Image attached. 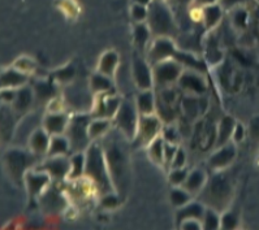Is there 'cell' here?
I'll use <instances>...</instances> for the list:
<instances>
[{
	"instance_id": "1",
	"label": "cell",
	"mask_w": 259,
	"mask_h": 230,
	"mask_svg": "<svg viewBox=\"0 0 259 230\" xmlns=\"http://www.w3.org/2000/svg\"><path fill=\"white\" fill-rule=\"evenodd\" d=\"M85 156V176L94 183L99 194L104 195L113 193L115 189H113L103 149L97 143H92L86 149Z\"/></svg>"
},
{
	"instance_id": "2",
	"label": "cell",
	"mask_w": 259,
	"mask_h": 230,
	"mask_svg": "<svg viewBox=\"0 0 259 230\" xmlns=\"http://www.w3.org/2000/svg\"><path fill=\"white\" fill-rule=\"evenodd\" d=\"M151 34L155 36H174L177 33L176 22L174 20L172 12L163 0H154L149 6V16H147Z\"/></svg>"
},
{
	"instance_id": "3",
	"label": "cell",
	"mask_w": 259,
	"mask_h": 230,
	"mask_svg": "<svg viewBox=\"0 0 259 230\" xmlns=\"http://www.w3.org/2000/svg\"><path fill=\"white\" fill-rule=\"evenodd\" d=\"M106 154L107 165L110 170L111 179H112L113 188H124L126 183V172H128V161L125 158L124 152L115 142L111 143L110 147L104 151Z\"/></svg>"
},
{
	"instance_id": "4",
	"label": "cell",
	"mask_w": 259,
	"mask_h": 230,
	"mask_svg": "<svg viewBox=\"0 0 259 230\" xmlns=\"http://www.w3.org/2000/svg\"><path fill=\"white\" fill-rule=\"evenodd\" d=\"M113 120L120 133H122L125 138L135 141L138 130V121H140V112H138L137 106L132 104L131 102L122 100L121 106Z\"/></svg>"
},
{
	"instance_id": "5",
	"label": "cell",
	"mask_w": 259,
	"mask_h": 230,
	"mask_svg": "<svg viewBox=\"0 0 259 230\" xmlns=\"http://www.w3.org/2000/svg\"><path fill=\"white\" fill-rule=\"evenodd\" d=\"M34 156L35 154H26L20 150H11L4 156V164L13 179L19 183L24 182V177L29 169H31V165L34 163Z\"/></svg>"
},
{
	"instance_id": "6",
	"label": "cell",
	"mask_w": 259,
	"mask_h": 230,
	"mask_svg": "<svg viewBox=\"0 0 259 230\" xmlns=\"http://www.w3.org/2000/svg\"><path fill=\"white\" fill-rule=\"evenodd\" d=\"M163 125L162 118L154 115H140V121H138L137 135L135 138L136 146H149L150 143L155 141L162 133Z\"/></svg>"
},
{
	"instance_id": "7",
	"label": "cell",
	"mask_w": 259,
	"mask_h": 230,
	"mask_svg": "<svg viewBox=\"0 0 259 230\" xmlns=\"http://www.w3.org/2000/svg\"><path fill=\"white\" fill-rule=\"evenodd\" d=\"M89 118L83 115H78L69 121L67 127V138L69 140L70 147L73 151H79L83 149H88L90 146V136L88 133Z\"/></svg>"
},
{
	"instance_id": "8",
	"label": "cell",
	"mask_w": 259,
	"mask_h": 230,
	"mask_svg": "<svg viewBox=\"0 0 259 230\" xmlns=\"http://www.w3.org/2000/svg\"><path fill=\"white\" fill-rule=\"evenodd\" d=\"M154 82L159 86H167L172 82L179 81L183 74V65L175 59L159 61L153 67Z\"/></svg>"
},
{
	"instance_id": "9",
	"label": "cell",
	"mask_w": 259,
	"mask_h": 230,
	"mask_svg": "<svg viewBox=\"0 0 259 230\" xmlns=\"http://www.w3.org/2000/svg\"><path fill=\"white\" fill-rule=\"evenodd\" d=\"M38 170L49 173L51 178L64 179L69 176L70 172V159L65 155L61 156H47V159L40 164L39 167L35 168Z\"/></svg>"
},
{
	"instance_id": "10",
	"label": "cell",
	"mask_w": 259,
	"mask_h": 230,
	"mask_svg": "<svg viewBox=\"0 0 259 230\" xmlns=\"http://www.w3.org/2000/svg\"><path fill=\"white\" fill-rule=\"evenodd\" d=\"M176 52V47L169 36H156V39L150 47L149 61L154 65L159 61L174 59Z\"/></svg>"
},
{
	"instance_id": "11",
	"label": "cell",
	"mask_w": 259,
	"mask_h": 230,
	"mask_svg": "<svg viewBox=\"0 0 259 230\" xmlns=\"http://www.w3.org/2000/svg\"><path fill=\"white\" fill-rule=\"evenodd\" d=\"M50 181H51V177L49 173L38 169H29L24 177L25 188L31 199L42 194L43 190L49 186Z\"/></svg>"
},
{
	"instance_id": "12",
	"label": "cell",
	"mask_w": 259,
	"mask_h": 230,
	"mask_svg": "<svg viewBox=\"0 0 259 230\" xmlns=\"http://www.w3.org/2000/svg\"><path fill=\"white\" fill-rule=\"evenodd\" d=\"M133 78H135L136 86L142 91L151 90L155 83L153 69L150 68L149 63L138 56L133 59Z\"/></svg>"
},
{
	"instance_id": "13",
	"label": "cell",
	"mask_w": 259,
	"mask_h": 230,
	"mask_svg": "<svg viewBox=\"0 0 259 230\" xmlns=\"http://www.w3.org/2000/svg\"><path fill=\"white\" fill-rule=\"evenodd\" d=\"M231 186L224 176H215L210 182L207 190V198L213 206H222L231 197Z\"/></svg>"
},
{
	"instance_id": "14",
	"label": "cell",
	"mask_w": 259,
	"mask_h": 230,
	"mask_svg": "<svg viewBox=\"0 0 259 230\" xmlns=\"http://www.w3.org/2000/svg\"><path fill=\"white\" fill-rule=\"evenodd\" d=\"M98 104H94V113L95 117L103 118H113L121 106L122 100L119 97L113 94H102L98 95Z\"/></svg>"
},
{
	"instance_id": "15",
	"label": "cell",
	"mask_w": 259,
	"mask_h": 230,
	"mask_svg": "<svg viewBox=\"0 0 259 230\" xmlns=\"http://www.w3.org/2000/svg\"><path fill=\"white\" fill-rule=\"evenodd\" d=\"M65 100L72 108L78 112H85L86 109L94 106L90 99L89 91H86L81 86H69L68 90H65Z\"/></svg>"
},
{
	"instance_id": "16",
	"label": "cell",
	"mask_w": 259,
	"mask_h": 230,
	"mask_svg": "<svg viewBox=\"0 0 259 230\" xmlns=\"http://www.w3.org/2000/svg\"><path fill=\"white\" fill-rule=\"evenodd\" d=\"M69 125L67 115L63 112L49 113L43 118V129L50 134V135H61L67 131V127Z\"/></svg>"
},
{
	"instance_id": "17",
	"label": "cell",
	"mask_w": 259,
	"mask_h": 230,
	"mask_svg": "<svg viewBox=\"0 0 259 230\" xmlns=\"http://www.w3.org/2000/svg\"><path fill=\"white\" fill-rule=\"evenodd\" d=\"M29 81V74L21 72V70L13 68L3 70L2 74V88H19L24 87Z\"/></svg>"
},
{
	"instance_id": "18",
	"label": "cell",
	"mask_w": 259,
	"mask_h": 230,
	"mask_svg": "<svg viewBox=\"0 0 259 230\" xmlns=\"http://www.w3.org/2000/svg\"><path fill=\"white\" fill-rule=\"evenodd\" d=\"M50 142H51V135L47 133L43 127L35 129L29 136V147L33 154L37 156L39 155H46L50 149Z\"/></svg>"
},
{
	"instance_id": "19",
	"label": "cell",
	"mask_w": 259,
	"mask_h": 230,
	"mask_svg": "<svg viewBox=\"0 0 259 230\" xmlns=\"http://www.w3.org/2000/svg\"><path fill=\"white\" fill-rule=\"evenodd\" d=\"M199 72H184L179 78V83L183 88L188 90L192 94H203L206 91V82L198 74Z\"/></svg>"
},
{
	"instance_id": "20",
	"label": "cell",
	"mask_w": 259,
	"mask_h": 230,
	"mask_svg": "<svg viewBox=\"0 0 259 230\" xmlns=\"http://www.w3.org/2000/svg\"><path fill=\"white\" fill-rule=\"evenodd\" d=\"M236 156V150L232 146H223L219 147L215 154L212 155L208 160V164L212 169H223V168L228 167L229 164L233 161Z\"/></svg>"
},
{
	"instance_id": "21",
	"label": "cell",
	"mask_w": 259,
	"mask_h": 230,
	"mask_svg": "<svg viewBox=\"0 0 259 230\" xmlns=\"http://www.w3.org/2000/svg\"><path fill=\"white\" fill-rule=\"evenodd\" d=\"M89 88L95 95L108 94L113 88L112 78L108 76H104V74H102L99 72L94 73L90 77V81H89Z\"/></svg>"
},
{
	"instance_id": "22",
	"label": "cell",
	"mask_w": 259,
	"mask_h": 230,
	"mask_svg": "<svg viewBox=\"0 0 259 230\" xmlns=\"http://www.w3.org/2000/svg\"><path fill=\"white\" fill-rule=\"evenodd\" d=\"M119 55L115 51H106L101 56V60L98 64V72L112 78L119 67Z\"/></svg>"
},
{
	"instance_id": "23",
	"label": "cell",
	"mask_w": 259,
	"mask_h": 230,
	"mask_svg": "<svg viewBox=\"0 0 259 230\" xmlns=\"http://www.w3.org/2000/svg\"><path fill=\"white\" fill-rule=\"evenodd\" d=\"M237 122L233 120L229 116H224V117L220 120L219 127H218L217 131V147H223L228 143V141L232 138V134H233V130H235V126Z\"/></svg>"
},
{
	"instance_id": "24",
	"label": "cell",
	"mask_w": 259,
	"mask_h": 230,
	"mask_svg": "<svg viewBox=\"0 0 259 230\" xmlns=\"http://www.w3.org/2000/svg\"><path fill=\"white\" fill-rule=\"evenodd\" d=\"M223 7L219 3L202 7V21L206 29H212L220 22L223 17Z\"/></svg>"
},
{
	"instance_id": "25",
	"label": "cell",
	"mask_w": 259,
	"mask_h": 230,
	"mask_svg": "<svg viewBox=\"0 0 259 230\" xmlns=\"http://www.w3.org/2000/svg\"><path fill=\"white\" fill-rule=\"evenodd\" d=\"M204 207L201 203H197V202H193V203H186L185 206L180 207V209L177 211V224L183 222L184 220H189V218H197V220H201L203 218L204 215Z\"/></svg>"
},
{
	"instance_id": "26",
	"label": "cell",
	"mask_w": 259,
	"mask_h": 230,
	"mask_svg": "<svg viewBox=\"0 0 259 230\" xmlns=\"http://www.w3.org/2000/svg\"><path fill=\"white\" fill-rule=\"evenodd\" d=\"M136 106H137L140 115H151L155 112L156 108V100L154 97V93L151 90H144L137 97L136 100Z\"/></svg>"
},
{
	"instance_id": "27",
	"label": "cell",
	"mask_w": 259,
	"mask_h": 230,
	"mask_svg": "<svg viewBox=\"0 0 259 230\" xmlns=\"http://www.w3.org/2000/svg\"><path fill=\"white\" fill-rule=\"evenodd\" d=\"M72 150L69 140L67 135H51V142H50V149L47 155L49 156H61L67 155Z\"/></svg>"
},
{
	"instance_id": "28",
	"label": "cell",
	"mask_w": 259,
	"mask_h": 230,
	"mask_svg": "<svg viewBox=\"0 0 259 230\" xmlns=\"http://www.w3.org/2000/svg\"><path fill=\"white\" fill-rule=\"evenodd\" d=\"M31 102H33V90L24 86V87L17 90V94H16V98L12 103L13 109L16 112H25L30 107Z\"/></svg>"
},
{
	"instance_id": "29",
	"label": "cell",
	"mask_w": 259,
	"mask_h": 230,
	"mask_svg": "<svg viewBox=\"0 0 259 230\" xmlns=\"http://www.w3.org/2000/svg\"><path fill=\"white\" fill-rule=\"evenodd\" d=\"M110 118H103V117H95L94 120L89 122L88 126V133L89 136H90V140L94 141L97 138H101L102 135L108 131L110 129Z\"/></svg>"
},
{
	"instance_id": "30",
	"label": "cell",
	"mask_w": 259,
	"mask_h": 230,
	"mask_svg": "<svg viewBox=\"0 0 259 230\" xmlns=\"http://www.w3.org/2000/svg\"><path fill=\"white\" fill-rule=\"evenodd\" d=\"M85 163L86 156L82 152H77L70 158V172L69 178L70 179H78L82 176H85Z\"/></svg>"
},
{
	"instance_id": "31",
	"label": "cell",
	"mask_w": 259,
	"mask_h": 230,
	"mask_svg": "<svg viewBox=\"0 0 259 230\" xmlns=\"http://www.w3.org/2000/svg\"><path fill=\"white\" fill-rule=\"evenodd\" d=\"M150 35H151V30H150L147 22H137L133 30V39H135V44L137 45L140 50H144L147 44H149Z\"/></svg>"
},
{
	"instance_id": "32",
	"label": "cell",
	"mask_w": 259,
	"mask_h": 230,
	"mask_svg": "<svg viewBox=\"0 0 259 230\" xmlns=\"http://www.w3.org/2000/svg\"><path fill=\"white\" fill-rule=\"evenodd\" d=\"M204 181H206V174H204L203 170L195 169L188 174V178H186L185 183H184V189H186V190L193 194V193H197V191H199L203 188Z\"/></svg>"
},
{
	"instance_id": "33",
	"label": "cell",
	"mask_w": 259,
	"mask_h": 230,
	"mask_svg": "<svg viewBox=\"0 0 259 230\" xmlns=\"http://www.w3.org/2000/svg\"><path fill=\"white\" fill-rule=\"evenodd\" d=\"M175 60H177L181 65H186L188 68H190L192 70H195V72H204L206 70V65L202 63L201 60L193 56L192 54H188V52H176L175 55Z\"/></svg>"
},
{
	"instance_id": "34",
	"label": "cell",
	"mask_w": 259,
	"mask_h": 230,
	"mask_svg": "<svg viewBox=\"0 0 259 230\" xmlns=\"http://www.w3.org/2000/svg\"><path fill=\"white\" fill-rule=\"evenodd\" d=\"M149 156L150 159L158 165H162L164 163V140L158 136L155 141L150 143L149 146Z\"/></svg>"
},
{
	"instance_id": "35",
	"label": "cell",
	"mask_w": 259,
	"mask_h": 230,
	"mask_svg": "<svg viewBox=\"0 0 259 230\" xmlns=\"http://www.w3.org/2000/svg\"><path fill=\"white\" fill-rule=\"evenodd\" d=\"M171 202L175 207H183L189 203L190 193L186 189H174L169 194Z\"/></svg>"
},
{
	"instance_id": "36",
	"label": "cell",
	"mask_w": 259,
	"mask_h": 230,
	"mask_svg": "<svg viewBox=\"0 0 259 230\" xmlns=\"http://www.w3.org/2000/svg\"><path fill=\"white\" fill-rule=\"evenodd\" d=\"M199 102L192 99V98H185L183 100V108L184 112H185V116L189 120H194L199 113V109L202 108V106H199Z\"/></svg>"
},
{
	"instance_id": "37",
	"label": "cell",
	"mask_w": 259,
	"mask_h": 230,
	"mask_svg": "<svg viewBox=\"0 0 259 230\" xmlns=\"http://www.w3.org/2000/svg\"><path fill=\"white\" fill-rule=\"evenodd\" d=\"M147 16H149V7L142 6V4L133 3L131 7V17L133 18V21L137 22H145L147 21Z\"/></svg>"
},
{
	"instance_id": "38",
	"label": "cell",
	"mask_w": 259,
	"mask_h": 230,
	"mask_svg": "<svg viewBox=\"0 0 259 230\" xmlns=\"http://www.w3.org/2000/svg\"><path fill=\"white\" fill-rule=\"evenodd\" d=\"M202 220H203L202 225L204 229H219L220 227V217L215 211H212V208L206 209Z\"/></svg>"
},
{
	"instance_id": "39",
	"label": "cell",
	"mask_w": 259,
	"mask_h": 230,
	"mask_svg": "<svg viewBox=\"0 0 259 230\" xmlns=\"http://www.w3.org/2000/svg\"><path fill=\"white\" fill-rule=\"evenodd\" d=\"M186 178H188V172H186L184 168H175L172 169V172L169 173V182H171L174 186H181L185 183Z\"/></svg>"
},
{
	"instance_id": "40",
	"label": "cell",
	"mask_w": 259,
	"mask_h": 230,
	"mask_svg": "<svg viewBox=\"0 0 259 230\" xmlns=\"http://www.w3.org/2000/svg\"><path fill=\"white\" fill-rule=\"evenodd\" d=\"M15 68L16 69L21 70V72L26 73V74H30V73L34 72V69H35V63H34V60H31L30 58H28V56H22V58L16 60Z\"/></svg>"
},
{
	"instance_id": "41",
	"label": "cell",
	"mask_w": 259,
	"mask_h": 230,
	"mask_svg": "<svg viewBox=\"0 0 259 230\" xmlns=\"http://www.w3.org/2000/svg\"><path fill=\"white\" fill-rule=\"evenodd\" d=\"M54 77H55L56 81L61 82V83H67V82H69L70 79L74 77L73 67H72V65H68V67L63 68V69L58 70V72H55Z\"/></svg>"
},
{
	"instance_id": "42",
	"label": "cell",
	"mask_w": 259,
	"mask_h": 230,
	"mask_svg": "<svg viewBox=\"0 0 259 230\" xmlns=\"http://www.w3.org/2000/svg\"><path fill=\"white\" fill-rule=\"evenodd\" d=\"M101 204L104 207V208H108V209L117 208L120 204L119 197H117L116 194H113V193H108V194L102 195Z\"/></svg>"
},
{
	"instance_id": "43",
	"label": "cell",
	"mask_w": 259,
	"mask_h": 230,
	"mask_svg": "<svg viewBox=\"0 0 259 230\" xmlns=\"http://www.w3.org/2000/svg\"><path fill=\"white\" fill-rule=\"evenodd\" d=\"M162 134H163V140H164V142L177 145V143H179V140H180V136H179L177 130L174 126H171V125L163 127Z\"/></svg>"
},
{
	"instance_id": "44",
	"label": "cell",
	"mask_w": 259,
	"mask_h": 230,
	"mask_svg": "<svg viewBox=\"0 0 259 230\" xmlns=\"http://www.w3.org/2000/svg\"><path fill=\"white\" fill-rule=\"evenodd\" d=\"M237 226V217L235 213L226 212L220 217V227L223 229H235Z\"/></svg>"
},
{
	"instance_id": "45",
	"label": "cell",
	"mask_w": 259,
	"mask_h": 230,
	"mask_svg": "<svg viewBox=\"0 0 259 230\" xmlns=\"http://www.w3.org/2000/svg\"><path fill=\"white\" fill-rule=\"evenodd\" d=\"M34 93L39 99H49L52 94V88L46 82H39L34 87Z\"/></svg>"
},
{
	"instance_id": "46",
	"label": "cell",
	"mask_w": 259,
	"mask_h": 230,
	"mask_svg": "<svg viewBox=\"0 0 259 230\" xmlns=\"http://www.w3.org/2000/svg\"><path fill=\"white\" fill-rule=\"evenodd\" d=\"M232 21L237 27H245L247 24V12L245 9H236L233 16H232Z\"/></svg>"
},
{
	"instance_id": "47",
	"label": "cell",
	"mask_w": 259,
	"mask_h": 230,
	"mask_svg": "<svg viewBox=\"0 0 259 230\" xmlns=\"http://www.w3.org/2000/svg\"><path fill=\"white\" fill-rule=\"evenodd\" d=\"M177 150V145H174V143H168L164 142V163L168 164V165H171L172 160H174L175 155H176Z\"/></svg>"
},
{
	"instance_id": "48",
	"label": "cell",
	"mask_w": 259,
	"mask_h": 230,
	"mask_svg": "<svg viewBox=\"0 0 259 230\" xmlns=\"http://www.w3.org/2000/svg\"><path fill=\"white\" fill-rule=\"evenodd\" d=\"M186 163V154L183 149L177 150L176 155H175L174 160L171 163V168L175 169V168H184Z\"/></svg>"
},
{
	"instance_id": "49",
	"label": "cell",
	"mask_w": 259,
	"mask_h": 230,
	"mask_svg": "<svg viewBox=\"0 0 259 230\" xmlns=\"http://www.w3.org/2000/svg\"><path fill=\"white\" fill-rule=\"evenodd\" d=\"M179 227H181V229H201V227H203V225H202L201 220L189 218V220H184L183 222H180Z\"/></svg>"
},
{
	"instance_id": "50",
	"label": "cell",
	"mask_w": 259,
	"mask_h": 230,
	"mask_svg": "<svg viewBox=\"0 0 259 230\" xmlns=\"http://www.w3.org/2000/svg\"><path fill=\"white\" fill-rule=\"evenodd\" d=\"M247 0H219V4L223 7L224 11H229L232 8H236L237 6L246 3Z\"/></svg>"
},
{
	"instance_id": "51",
	"label": "cell",
	"mask_w": 259,
	"mask_h": 230,
	"mask_svg": "<svg viewBox=\"0 0 259 230\" xmlns=\"http://www.w3.org/2000/svg\"><path fill=\"white\" fill-rule=\"evenodd\" d=\"M16 94H17V90H15V88H3L2 90V99L6 103H13Z\"/></svg>"
},
{
	"instance_id": "52",
	"label": "cell",
	"mask_w": 259,
	"mask_h": 230,
	"mask_svg": "<svg viewBox=\"0 0 259 230\" xmlns=\"http://www.w3.org/2000/svg\"><path fill=\"white\" fill-rule=\"evenodd\" d=\"M250 135L253 140H259V117H254L250 121Z\"/></svg>"
},
{
	"instance_id": "53",
	"label": "cell",
	"mask_w": 259,
	"mask_h": 230,
	"mask_svg": "<svg viewBox=\"0 0 259 230\" xmlns=\"http://www.w3.org/2000/svg\"><path fill=\"white\" fill-rule=\"evenodd\" d=\"M244 134H245L244 126H242L241 124H236L235 130H233V134H232V138H233V141L237 143H240L241 141L244 140Z\"/></svg>"
},
{
	"instance_id": "54",
	"label": "cell",
	"mask_w": 259,
	"mask_h": 230,
	"mask_svg": "<svg viewBox=\"0 0 259 230\" xmlns=\"http://www.w3.org/2000/svg\"><path fill=\"white\" fill-rule=\"evenodd\" d=\"M215 3H219V0H195V4L199 7L210 6V4H215Z\"/></svg>"
},
{
	"instance_id": "55",
	"label": "cell",
	"mask_w": 259,
	"mask_h": 230,
	"mask_svg": "<svg viewBox=\"0 0 259 230\" xmlns=\"http://www.w3.org/2000/svg\"><path fill=\"white\" fill-rule=\"evenodd\" d=\"M153 2H154V0H135V3L142 4V6H147V7L153 3Z\"/></svg>"
},
{
	"instance_id": "56",
	"label": "cell",
	"mask_w": 259,
	"mask_h": 230,
	"mask_svg": "<svg viewBox=\"0 0 259 230\" xmlns=\"http://www.w3.org/2000/svg\"><path fill=\"white\" fill-rule=\"evenodd\" d=\"M255 2H258V3H259V0H255Z\"/></svg>"
},
{
	"instance_id": "57",
	"label": "cell",
	"mask_w": 259,
	"mask_h": 230,
	"mask_svg": "<svg viewBox=\"0 0 259 230\" xmlns=\"http://www.w3.org/2000/svg\"><path fill=\"white\" fill-rule=\"evenodd\" d=\"M183 2H186V0H183Z\"/></svg>"
}]
</instances>
